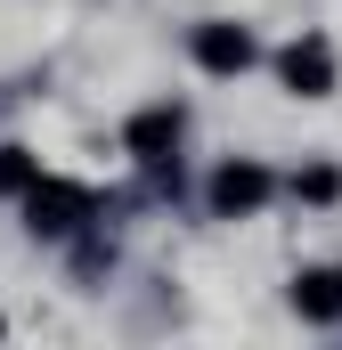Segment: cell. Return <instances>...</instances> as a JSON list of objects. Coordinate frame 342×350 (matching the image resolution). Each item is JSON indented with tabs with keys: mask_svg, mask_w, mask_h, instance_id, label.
Listing matches in <instances>:
<instances>
[{
	"mask_svg": "<svg viewBox=\"0 0 342 350\" xmlns=\"http://www.w3.org/2000/svg\"><path fill=\"white\" fill-rule=\"evenodd\" d=\"M90 212H98V196H90L82 179H49L41 172L25 187V228H33V237H74Z\"/></svg>",
	"mask_w": 342,
	"mask_h": 350,
	"instance_id": "obj_1",
	"label": "cell"
},
{
	"mask_svg": "<svg viewBox=\"0 0 342 350\" xmlns=\"http://www.w3.org/2000/svg\"><path fill=\"white\" fill-rule=\"evenodd\" d=\"M187 57L204 66V74H220V82H237V74H253L261 66V41L245 25H228V16H212V25H196L187 33Z\"/></svg>",
	"mask_w": 342,
	"mask_h": 350,
	"instance_id": "obj_2",
	"label": "cell"
},
{
	"mask_svg": "<svg viewBox=\"0 0 342 350\" xmlns=\"http://www.w3.org/2000/svg\"><path fill=\"white\" fill-rule=\"evenodd\" d=\"M277 196V179L261 172L253 155H237V163H220L212 172V187H204V204H212V220H253L261 204Z\"/></svg>",
	"mask_w": 342,
	"mask_h": 350,
	"instance_id": "obj_3",
	"label": "cell"
},
{
	"mask_svg": "<svg viewBox=\"0 0 342 350\" xmlns=\"http://www.w3.org/2000/svg\"><path fill=\"white\" fill-rule=\"evenodd\" d=\"M277 82L293 90V98H334V82H342V66H334V49L318 41V33H302L285 57H277Z\"/></svg>",
	"mask_w": 342,
	"mask_h": 350,
	"instance_id": "obj_4",
	"label": "cell"
},
{
	"mask_svg": "<svg viewBox=\"0 0 342 350\" xmlns=\"http://www.w3.org/2000/svg\"><path fill=\"white\" fill-rule=\"evenodd\" d=\"M179 131H187V114H179L171 98H155V106H139V114L122 122V147H131L139 163H171V147H179Z\"/></svg>",
	"mask_w": 342,
	"mask_h": 350,
	"instance_id": "obj_5",
	"label": "cell"
},
{
	"mask_svg": "<svg viewBox=\"0 0 342 350\" xmlns=\"http://www.w3.org/2000/svg\"><path fill=\"white\" fill-rule=\"evenodd\" d=\"M293 318H310V326H342V261L293 277Z\"/></svg>",
	"mask_w": 342,
	"mask_h": 350,
	"instance_id": "obj_6",
	"label": "cell"
},
{
	"mask_svg": "<svg viewBox=\"0 0 342 350\" xmlns=\"http://www.w3.org/2000/svg\"><path fill=\"white\" fill-rule=\"evenodd\" d=\"M33 179H41V155L33 147H0V196H25Z\"/></svg>",
	"mask_w": 342,
	"mask_h": 350,
	"instance_id": "obj_7",
	"label": "cell"
},
{
	"mask_svg": "<svg viewBox=\"0 0 342 350\" xmlns=\"http://www.w3.org/2000/svg\"><path fill=\"white\" fill-rule=\"evenodd\" d=\"M293 196H302V204H334V196H342V172H334V163H318V172L293 179Z\"/></svg>",
	"mask_w": 342,
	"mask_h": 350,
	"instance_id": "obj_8",
	"label": "cell"
}]
</instances>
